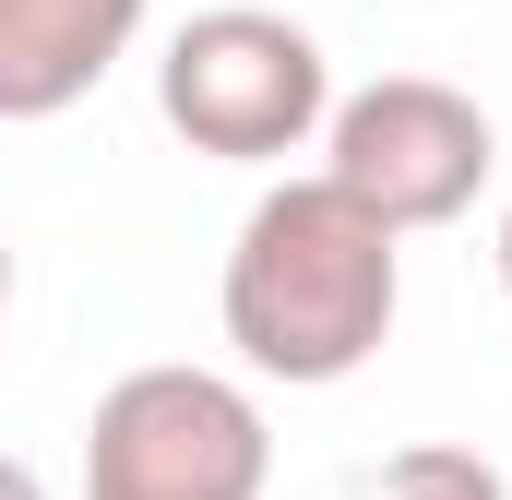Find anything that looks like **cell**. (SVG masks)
<instances>
[{
    "label": "cell",
    "instance_id": "3",
    "mask_svg": "<svg viewBox=\"0 0 512 500\" xmlns=\"http://www.w3.org/2000/svg\"><path fill=\"white\" fill-rule=\"evenodd\" d=\"M274 477V429H262L251 381L155 358L120 370L84 417V500H262Z\"/></svg>",
    "mask_w": 512,
    "mask_h": 500
},
{
    "label": "cell",
    "instance_id": "9",
    "mask_svg": "<svg viewBox=\"0 0 512 500\" xmlns=\"http://www.w3.org/2000/svg\"><path fill=\"white\" fill-rule=\"evenodd\" d=\"M0 310H12V250H0Z\"/></svg>",
    "mask_w": 512,
    "mask_h": 500
},
{
    "label": "cell",
    "instance_id": "4",
    "mask_svg": "<svg viewBox=\"0 0 512 500\" xmlns=\"http://www.w3.org/2000/svg\"><path fill=\"white\" fill-rule=\"evenodd\" d=\"M489 155H501L489 108L465 84H441V72H382V84L334 96V120H322V179L346 203H370L393 239L453 227L489 191Z\"/></svg>",
    "mask_w": 512,
    "mask_h": 500
},
{
    "label": "cell",
    "instance_id": "1",
    "mask_svg": "<svg viewBox=\"0 0 512 500\" xmlns=\"http://www.w3.org/2000/svg\"><path fill=\"white\" fill-rule=\"evenodd\" d=\"M215 310H227V346H239L251 381H286V393L358 381L382 358L393 310H405V239L370 203H346L322 167L274 179L227 239Z\"/></svg>",
    "mask_w": 512,
    "mask_h": 500
},
{
    "label": "cell",
    "instance_id": "8",
    "mask_svg": "<svg viewBox=\"0 0 512 500\" xmlns=\"http://www.w3.org/2000/svg\"><path fill=\"white\" fill-rule=\"evenodd\" d=\"M501 298H512V203H501Z\"/></svg>",
    "mask_w": 512,
    "mask_h": 500
},
{
    "label": "cell",
    "instance_id": "6",
    "mask_svg": "<svg viewBox=\"0 0 512 500\" xmlns=\"http://www.w3.org/2000/svg\"><path fill=\"white\" fill-rule=\"evenodd\" d=\"M358 500H512V489L477 441H405V453H382L358 477Z\"/></svg>",
    "mask_w": 512,
    "mask_h": 500
},
{
    "label": "cell",
    "instance_id": "7",
    "mask_svg": "<svg viewBox=\"0 0 512 500\" xmlns=\"http://www.w3.org/2000/svg\"><path fill=\"white\" fill-rule=\"evenodd\" d=\"M0 500H48V477H36L24 453H0Z\"/></svg>",
    "mask_w": 512,
    "mask_h": 500
},
{
    "label": "cell",
    "instance_id": "5",
    "mask_svg": "<svg viewBox=\"0 0 512 500\" xmlns=\"http://www.w3.org/2000/svg\"><path fill=\"white\" fill-rule=\"evenodd\" d=\"M155 0H0V120H60L131 60Z\"/></svg>",
    "mask_w": 512,
    "mask_h": 500
},
{
    "label": "cell",
    "instance_id": "2",
    "mask_svg": "<svg viewBox=\"0 0 512 500\" xmlns=\"http://www.w3.org/2000/svg\"><path fill=\"white\" fill-rule=\"evenodd\" d=\"M155 108L191 155H227V167H274L298 143H322L334 120V72L310 48V24L262 12V0H215L167 36L155 60Z\"/></svg>",
    "mask_w": 512,
    "mask_h": 500
}]
</instances>
